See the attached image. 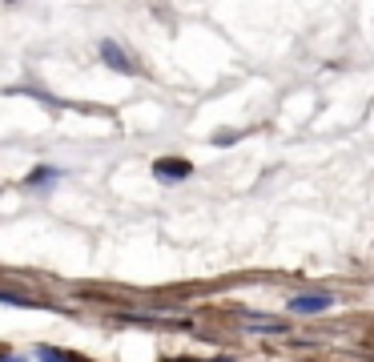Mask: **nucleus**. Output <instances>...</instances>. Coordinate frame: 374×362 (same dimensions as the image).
I'll list each match as a JSON object with an SVG mask.
<instances>
[{
  "instance_id": "nucleus-1",
  "label": "nucleus",
  "mask_w": 374,
  "mask_h": 362,
  "mask_svg": "<svg viewBox=\"0 0 374 362\" xmlns=\"http://www.w3.org/2000/svg\"><path fill=\"white\" fill-rule=\"evenodd\" d=\"M290 310H298V314L330 310V298H322V294H298V298H290Z\"/></svg>"
},
{
  "instance_id": "nucleus-2",
  "label": "nucleus",
  "mask_w": 374,
  "mask_h": 362,
  "mask_svg": "<svg viewBox=\"0 0 374 362\" xmlns=\"http://www.w3.org/2000/svg\"><path fill=\"white\" fill-rule=\"evenodd\" d=\"M153 174L162 177V181H177V177H189V174H193V165H189V162H169V157H165V162L153 165Z\"/></svg>"
},
{
  "instance_id": "nucleus-3",
  "label": "nucleus",
  "mask_w": 374,
  "mask_h": 362,
  "mask_svg": "<svg viewBox=\"0 0 374 362\" xmlns=\"http://www.w3.org/2000/svg\"><path fill=\"white\" fill-rule=\"evenodd\" d=\"M246 326L249 330H266V334H282L286 330L282 318H258V314H246Z\"/></svg>"
},
{
  "instance_id": "nucleus-4",
  "label": "nucleus",
  "mask_w": 374,
  "mask_h": 362,
  "mask_svg": "<svg viewBox=\"0 0 374 362\" xmlns=\"http://www.w3.org/2000/svg\"><path fill=\"white\" fill-rule=\"evenodd\" d=\"M101 57H105V61H109L113 69H121V73H129V61L121 57V49H117V45H109V40H105V45H101Z\"/></svg>"
},
{
  "instance_id": "nucleus-5",
  "label": "nucleus",
  "mask_w": 374,
  "mask_h": 362,
  "mask_svg": "<svg viewBox=\"0 0 374 362\" xmlns=\"http://www.w3.org/2000/svg\"><path fill=\"white\" fill-rule=\"evenodd\" d=\"M37 362H73V358H69V354H57V350H49V346H40Z\"/></svg>"
},
{
  "instance_id": "nucleus-6",
  "label": "nucleus",
  "mask_w": 374,
  "mask_h": 362,
  "mask_svg": "<svg viewBox=\"0 0 374 362\" xmlns=\"http://www.w3.org/2000/svg\"><path fill=\"white\" fill-rule=\"evenodd\" d=\"M165 362H198V358H165Z\"/></svg>"
}]
</instances>
